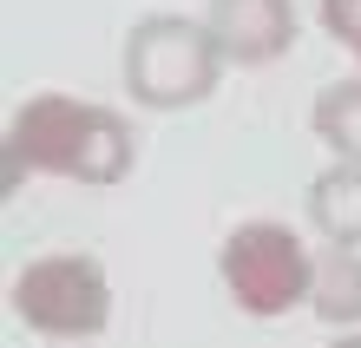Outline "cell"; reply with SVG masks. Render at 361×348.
I'll use <instances>...</instances> for the list:
<instances>
[{
  "mask_svg": "<svg viewBox=\"0 0 361 348\" xmlns=\"http://www.w3.org/2000/svg\"><path fill=\"white\" fill-rule=\"evenodd\" d=\"M138 164V132L112 105H86L73 92H33L7 125V198L33 178H73V184H125Z\"/></svg>",
  "mask_w": 361,
  "mask_h": 348,
  "instance_id": "1",
  "label": "cell"
},
{
  "mask_svg": "<svg viewBox=\"0 0 361 348\" xmlns=\"http://www.w3.org/2000/svg\"><path fill=\"white\" fill-rule=\"evenodd\" d=\"M224 47L210 33V20L190 13H145L125 33V92L145 112H184L204 105L224 79Z\"/></svg>",
  "mask_w": 361,
  "mask_h": 348,
  "instance_id": "2",
  "label": "cell"
},
{
  "mask_svg": "<svg viewBox=\"0 0 361 348\" xmlns=\"http://www.w3.org/2000/svg\"><path fill=\"white\" fill-rule=\"evenodd\" d=\"M13 316L47 342H92L112 322V276L86 250L33 256L13 276Z\"/></svg>",
  "mask_w": 361,
  "mask_h": 348,
  "instance_id": "3",
  "label": "cell"
},
{
  "mask_svg": "<svg viewBox=\"0 0 361 348\" xmlns=\"http://www.w3.org/2000/svg\"><path fill=\"white\" fill-rule=\"evenodd\" d=\"M217 270H224V289L243 316H289L295 302H309V282H315V256L302 250V236L276 217H250L224 236L217 250Z\"/></svg>",
  "mask_w": 361,
  "mask_h": 348,
  "instance_id": "4",
  "label": "cell"
},
{
  "mask_svg": "<svg viewBox=\"0 0 361 348\" xmlns=\"http://www.w3.org/2000/svg\"><path fill=\"white\" fill-rule=\"evenodd\" d=\"M204 20L230 66H276L295 47V0H210Z\"/></svg>",
  "mask_w": 361,
  "mask_h": 348,
  "instance_id": "5",
  "label": "cell"
},
{
  "mask_svg": "<svg viewBox=\"0 0 361 348\" xmlns=\"http://www.w3.org/2000/svg\"><path fill=\"white\" fill-rule=\"evenodd\" d=\"M309 309L329 329H361V244H329L315 256Z\"/></svg>",
  "mask_w": 361,
  "mask_h": 348,
  "instance_id": "6",
  "label": "cell"
},
{
  "mask_svg": "<svg viewBox=\"0 0 361 348\" xmlns=\"http://www.w3.org/2000/svg\"><path fill=\"white\" fill-rule=\"evenodd\" d=\"M309 224L322 244H361V164L355 158H335L309 184Z\"/></svg>",
  "mask_w": 361,
  "mask_h": 348,
  "instance_id": "7",
  "label": "cell"
},
{
  "mask_svg": "<svg viewBox=\"0 0 361 348\" xmlns=\"http://www.w3.org/2000/svg\"><path fill=\"white\" fill-rule=\"evenodd\" d=\"M309 132L322 138L335 158H355V164H361V79H335V85L315 92Z\"/></svg>",
  "mask_w": 361,
  "mask_h": 348,
  "instance_id": "8",
  "label": "cell"
},
{
  "mask_svg": "<svg viewBox=\"0 0 361 348\" xmlns=\"http://www.w3.org/2000/svg\"><path fill=\"white\" fill-rule=\"evenodd\" d=\"M315 20H322V33L342 53H355V66H361V0H315Z\"/></svg>",
  "mask_w": 361,
  "mask_h": 348,
  "instance_id": "9",
  "label": "cell"
},
{
  "mask_svg": "<svg viewBox=\"0 0 361 348\" xmlns=\"http://www.w3.org/2000/svg\"><path fill=\"white\" fill-rule=\"evenodd\" d=\"M329 348H361V329H342V335H335Z\"/></svg>",
  "mask_w": 361,
  "mask_h": 348,
  "instance_id": "10",
  "label": "cell"
},
{
  "mask_svg": "<svg viewBox=\"0 0 361 348\" xmlns=\"http://www.w3.org/2000/svg\"><path fill=\"white\" fill-rule=\"evenodd\" d=\"M59 348H79V342H59Z\"/></svg>",
  "mask_w": 361,
  "mask_h": 348,
  "instance_id": "11",
  "label": "cell"
}]
</instances>
